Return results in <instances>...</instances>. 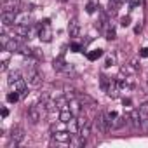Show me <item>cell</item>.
Returning <instances> with one entry per match:
<instances>
[{
  "instance_id": "6da1fadb",
  "label": "cell",
  "mask_w": 148,
  "mask_h": 148,
  "mask_svg": "<svg viewBox=\"0 0 148 148\" xmlns=\"http://www.w3.org/2000/svg\"><path fill=\"white\" fill-rule=\"evenodd\" d=\"M26 80H28V86H32V87H40L42 86V75L32 66L30 70H28V77H26Z\"/></svg>"
},
{
  "instance_id": "7a4b0ae2",
  "label": "cell",
  "mask_w": 148,
  "mask_h": 148,
  "mask_svg": "<svg viewBox=\"0 0 148 148\" xmlns=\"http://www.w3.org/2000/svg\"><path fill=\"white\" fill-rule=\"evenodd\" d=\"M94 125H96V129H98L101 134H105L106 131H110L108 122H106V115H105V112H99V113L96 115V119H94Z\"/></svg>"
},
{
  "instance_id": "3957f363",
  "label": "cell",
  "mask_w": 148,
  "mask_h": 148,
  "mask_svg": "<svg viewBox=\"0 0 148 148\" xmlns=\"http://www.w3.org/2000/svg\"><path fill=\"white\" fill-rule=\"evenodd\" d=\"M38 38H40L42 42H51V40H52V30H51V26H49V19H45V21L42 23L40 32H38Z\"/></svg>"
},
{
  "instance_id": "277c9868",
  "label": "cell",
  "mask_w": 148,
  "mask_h": 148,
  "mask_svg": "<svg viewBox=\"0 0 148 148\" xmlns=\"http://www.w3.org/2000/svg\"><path fill=\"white\" fill-rule=\"evenodd\" d=\"M23 139H25V129L21 125H14L12 131H11V141L16 143V145H19Z\"/></svg>"
},
{
  "instance_id": "5b68a950",
  "label": "cell",
  "mask_w": 148,
  "mask_h": 148,
  "mask_svg": "<svg viewBox=\"0 0 148 148\" xmlns=\"http://www.w3.org/2000/svg\"><path fill=\"white\" fill-rule=\"evenodd\" d=\"M2 12H19V4H18V0H4V4H2Z\"/></svg>"
},
{
  "instance_id": "8992f818",
  "label": "cell",
  "mask_w": 148,
  "mask_h": 148,
  "mask_svg": "<svg viewBox=\"0 0 148 148\" xmlns=\"http://www.w3.org/2000/svg\"><path fill=\"white\" fill-rule=\"evenodd\" d=\"M30 21H32V16H30V12H26V11H21V12H18V14H16V23H14V25L30 26Z\"/></svg>"
},
{
  "instance_id": "52a82bcc",
  "label": "cell",
  "mask_w": 148,
  "mask_h": 148,
  "mask_svg": "<svg viewBox=\"0 0 148 148\" xmlns=\"http://www.w3.org/2000/svg\"><path fill=\"white\" fill-rule=\"evenodd\" d=\"M14 91H18V92H21V96H26L28 92V80H25V79H19L18 82H14L12 86H11Z\"/></svg>"
},
{
  "instance_id": "ba28073f",
  "label": "cell",
  "mask_w": 148,
  "mask_h": 148,
  "mask_svg": "<svg viewBox=\"0 0 148 148\" xmlns=\"http://www.w3.org/2000/svg\"><path fill=\"white\" fill-rule=\"evenodd\" d=\"M129 120H131V125H132L134 129H141V127H143L139 110H132V112H131V115H129Z\"/></svg>"
},
{
  "instance_id": "9c48e42d",
  "label": "cell",
  "mask_w": 148,
  "mask_h": 148,
  "mask_svg": "<svg viewBox=\"0 0 148 148\" xmlns=\"http://www.w3.org/2000/svg\"><path fill=\"white\" fill-rule=\"evenodd\" d=\"M73 119H75V113H73L70 108H64V110H59V120L63 124H70Z\"/></svg>"
},
{
  "instance_id": "30bf717a",
  "label": "cell",
  "mask_w": 148,
  "mask_h": 148,
  "mask_svg": "<svg viewBox=\"0 0 148 148\" xmlns=\"http://www.w3.org/2000/svg\"><path fill=\"white\" fill-rule=\"evenodd\" d=\"M19 49H21V44H19V38H16V37H12L5 44V51H9V52H19Z\"/></svg>"
},
{
  "instance_id": "8fae6325",
  "label": "cell",
  "mask_w": 148,
  "mask_h": 148,
  "mask_svg": "<svg viewBox=\"0 0 148 148\" xmlns=\"http://www.w3.org/2000/svg\"><path fill=\"white\" fill-rule=\"evenodd\" d=\"M71 132H66V131H61V132H56L54 134V141L56 143H70L71 141Z\"/></svg>"
},
{
  "instance_id": "7c38bea8",
  "label": "cell",
  "mask_w": 148,
  "mask_h": 148,
  "mask_svg": "<svg viewBox=\"0 0 148 148\" xmlns=\"http://www.w3.org/2000/svg\"><path fill=\"white\" fill-rule=\"evenodd\" d=\"M68 33H70V37H73V38L80 35V26H79L77 19H71V21H70V25H68Z\"/></svg>"
},
{
  "instance_id": "4fadbf2b",
  "label": "cell",
  "mask_w": 148,
  "mask_h": 148,
  "mask_svg": "<svg viewBox=\"0 0 148 148\" xmlns=\"http://www.w3.org/2000/svg\"><path fill=\"white\" fill-rule=\"evenodd\" d=\"M16 14H18V12H2V25H4V26L14 25V23H16Z\"/></svg>"
},
{
  "instance_id": "5bb4252c",
  "label": "cell",
  "mask_w": 148,
  "mask_h": 148,
  "mask_svg": "<svg viewBox=\"0 0 148 148\" xmlns=\"http://www.w3.org/2000/svg\"><path fill=\"white\" fill-rule=\"evenodd\" d=\"M91 131H92V124H91L89 120H87L84 125H80V127H79V134H80L82 138H86V139L91 136Z\"/></svg>"
},
{
  "instance_id": "9a60e30c",
  "label": "cell",
  "mask_w": 148,
  "mask_h": 148,
  "mask_svg": "<svg viewBox=\"0 0 148 148\" xmlns=\"http://www.w3.org/2000/svg\"><path fill=\"white\" fill-rule=\"evenodd\" d=\"M68 101H70V99H68V96H66V94H64V96H58V98L54 99V103H56V108H58V110H64V108L70 105Z\"/></svg>"
},
{
  "instance_id": "2e32d148",
  "label": "cell",
  "mask_w": 148,
  "mask_h": 148,
  "mask_svg": "<svg viewBox=\"0 0 148 148\" xmlns=\"http://www.w3.org/2000/svg\"><path fill=\"white\" fill-rule=\"evenodd\" d=\"M52 66H54V70H58V71H66V70H68V64L64 63L63 58H56V59L52 61Z\"/></svg>"
},
{
  "instance_id": "e0dca14e",
  "label": "cell",
  "mask_w": 148,
  "mask_h": 148,
  "mask_svg": "<svg viewBox=\"0 0 148 148\" xmlns=\"http://www.w3.org/2000/svg\"><path fill=\"white\" fill-rule=\"evenodd\" d=\"M68 108H70V110H71L73 113H75V117H77V115L80 113V108H82V103H80V101H79L77 98H73V99L70 101V105H68Z\"/></svg>"
},
{
  "instance_id": "ac0fdd59",
  "label": "cell",
  "mask_w": 148,
  "mask_h": 148,
  "mask_svg": "<svg viewBox=\"0 0 148 148\" xmlns=\"http://www.w3.org/2000/svg\"><path fill=\"white\" fill-rule=\"evenodd\" d=\"M120 71L124 73L125 77H131V75H134V73L138 71V68H136V66H134V64L131 63V64H124V66L120 68Z\"/></svg>"
},
{
  "instance_id": "d6986e66",
  "label": "cell",
  "mask_w": 148,
  "mask_h": 148,
  "mask_svg": "<svg viewBox=\"0 0 148 148\" xmlns=\"http://www.w3.org/2000/svg\"><path fill=\"white\" fill-rule=\"evenodd\" d=\"M21 79V73L18 71V70H12V71H9V75H7V82H9V86H12L14 82H18Z\"/></svg>"
},
{
  "instance_id": "ffe728a7",
  "label": "cell",
  "mask_w": 148,
  "mask_h": 148,
  "mask_svg": "<svg viewBox=\"0 0 148 148\" xmlns=\"http://www.w3.org/2000/svg\"><path fill=\"white\" fill-rule=\"evenodd\" d=\"M77 99H79L82 105H91V106L96 105V101H94L91 96H87V94H77Z\"/></svg>"
},
{
  "instance_id": "44dd1931",
  "label": "cell",
  "mask_w": 148,
  "mask_h": 148,
  "mask_svg": "<svg viewBox=\"0 0 148 148\" xmlns=\"http://www.w3.org/2000/svg\"><path fill=\"white\" fill-rule=\"evenodd\" d=\"M101 56H103V51H101V49H94V51H91V52L87 54V59H89V61H96V59L101 58Z\"/></svg>"
},
{
  "instance_id": "7402d4cb",
  "label": "cell",
  "mask_w": 148,
  "mask_h": 148,
  "mask_svg": "<svg viewBox=\"0 0 148 148\" xmlns=\"http://www.w3.org/2000/svg\"><path fill=\"white\" fill-rule=\"evenodd\" d=\"M19 96H21V92H18V91L12 89V92L7 94V101L9 103H16V101H19Z\"/></svg>"
},
{
  "instance_id": "603a6c76",
  "label": "cell",
  "mask_w": 148,
  "mask_h": 148,
  "mask_svg": "<svg viewBox=\"0 0 148 148\" xmlns=\"http://www.w3.org/2000/svg\"><path fill=\"white\" fill-rule=\"evenodd\" d=\"M115 63H117V56H115L113 52H112V54H108V56H106V59H105V66H113Z\"/></svg>"
},
{
  "instance_id": "cb8c5ba5",
  "label": "cell",
  "mask_w": 148,
  "mask_h": 148,
  "mask_svg": "<svg viewBox=\"0 0 148 148\" xmlns=\"http://www.w3.org/2000/svg\"><path fill=\"white\" fill-rule=\"evenodd\" d=\"M110 84H112V79H110V77H106V75H101V87H103L105 91L108 89V86H110Z\"/></svg>"
},
{
  "instance_id": "d4e9b609",
  "label": "cell",
  "mask_w": 148,
  "mask_h": 148,
  "mask_svg": "<svg viewBox=\"0 0 148 148\" xmlns=\"http://www.w3.org/2000/svg\"><path fill=\"white\" fill-rule=\"evenodd\" d=\"M106 38H108V40L117 38V32H115V28H113V26H110V28H108V32H106Z\"/></svg>"
},
{
  "instance_id": "484cf974",
  "label": "cell",
  "mask_w": 148,
  "mask_h": 148,
  "mask_svg": "<svg viewBox=\"0 0 148 148\" xmlns=\"http://www.w3.org/2000/svg\"><path fill=\"white\" fill-rule=\"evenodd\" d=\"M94 11H96V4H94V2H89V4H87V12L92 14Z\"/></svg>"
},
{
  "instance_id": "4316f807",
  "label": "cell",
  "mask_w": 148,
  "mask_h": 148,
  "mask_svg": "<svg viewBox=\"0 0 148 148\" xmlns=\"http://www.w3.org/2000/svg\"><path fill=\"white\" fill-rule=\"evenodd\" d=\"M120 25H122L124 28H125V26H129V25H131V18H129V16H125V18H122V21H120Z\"/></svg>"
},
{
  "instance_id": "83f0119b",
  "label": "cell",
  "mask_w": 148,
  "mask_h": 148,
  "mask_svg": "<svg viewBox=\"0 0 148 148\" xmlns=\"http://www.w3.org/2000/svg\"><path fill=\"white\" fill-rule=\"evenodd\" d=\"M71 51L73 52H80L82 51V45L80 44H71Z\"/></svg>"
},
{
  "instance_id": "f1b7e54d",
  "label": "cell",
  "mask_w": 148,
  "mask_h": 148,
  "mask_svg": "<svg viewBox=\"0 0 148 148\" xmlns=\"http://www.w3.org/2000/svg\"><path fill=\"white\" fill-rule=\"evenodd\" d=\"M139 56H141V58H148V47H143V49L139 51Z\"/></svg>"
},
{
  "instance_id": "f546056e",
  "label": "cell",
  "mask_w": 148,
  "mask_h": 148,
  "mask_svg": "<svg viewBox=\"0 0 148 148\" xmlns=\"http://www.w3.org/2000/svg\"><path fill=\"white\" fill-rule=\"evenodd\" d=\"M9 115V110L7 108H2V117H7Z\"/></svg>"
},
{
  "instance_id": "4dcf8cb0",
  "label": "cell",
  "mask_w": 148,
  "mask_h": 148,
  "mask_svg": "<svg viewBox=\"0 0 148 148\" xmlns=\"http://www.w3.org/2000/svg\"><path fill=\"white\" fill-rule=\"evenodd\" d=\"M134 32H136V33H139V32H141V25H138V26L134 28Z\"/></svg>"
},
{
  "instance_id": "1f68e13d",
  "label": "cell",
  "mask_w": 148,
  "mask_h": 148,
  "mask_svg": "<svg viewBox=\"0 0 148 148\" xmlns=\"http://www.w3.org/2000/svg\"><path fill=\"white\" fill-rule=\"evenodd\" d=\"M139 2H141V0H131V4H132V5H138Z\"/></svg>"
},
{
  "instance_id": "d6a6232c",
  "label": "cell",
  "mask_w": 148,
  "mask_h": 148,
  "mask_svg": "<svg viewBox=\"0 0 148 148\" xmlns=\"http://www.w3.org/2000/svg\"><path fill=\"white\" fill-rule=\"evenodd\" d=\"M63 2H66V0H63Z\"/></svg>"
},
{
  "instance_id": "836d02e7",
  "label": "cell",
  "mask_w": 148,
  "mask_h": 148,
  "mask_svg": "<svg viewBox=\"0 0 148 148\" xmlns=\"http://www.w3.org/2000/svg\"><path fill=\"white\" fill-rule=\"evenodd\" d=\"M146 86H148V82H146Z\"/></svg>"
}]
</instances>
